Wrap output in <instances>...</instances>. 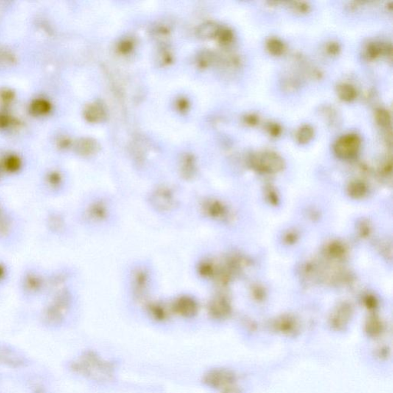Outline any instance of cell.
<instances>
[{"label": "cell", "mask_w": 393, "mask_h": 393, "mask_svg": "<svg viewBox=\"0 0 393 393\" xmlns=\"http://www.w3.org/2000/svg\"><path fill=\"white\" fill-rule=\"evenodd\" d=\"M72 369L95 381L112 380L115 372L114 365L104 360L94 351H86L72 363Z\"/></svg>", "instance_id": "1"}, {"label": "cell", "mask_w": 393, "mask_h": 393, "mask_svg": "<svg viewBox=\"0 0 393 393\" xmlns=\"http://www.w3.org/2000/svg\"><path fill=\"white\" fill-rule=\"evenodd\" d=\"M47 271L35 263L26 265L18 280V293L26 301L45 297Z\"/></svg>", "instance_id": "2"}, {"label": "cell", "mask_w": 393, "mask_h": 393, "mask_svg": "<svg viewBox=\"0 0 393 393\" xmlns=\"http://www.w3.org/2000/svg\"><path fill=\"white\" fill-rule=\"evenodd\" d=\"M73 298V293L69 288L47 298L43 314L45 324L49 326L62 324L71 308Z\"/></svg>", "instance_id": "3"}, {"label": "cell", "mask_w": 393, "mask_h": 393, "mask_svg": "<svg viewBox=\"0 0 393 393\" xmlns=\"http://www.w3.org/2000/svg\"><path fill=\"white\" fill-rule=\"evenodd\" d=\"M23 221L11 209L0 215V246L12 247L20 242L23 235Z\"/></svg>", "instance_id": "4"}, {"label": "cell", "mask_w": 393, "mask_h": 393, "mask_svg": "<svg viewBox=\"0 0 393 393\" xmlns=\"http://www.w3.org/2000/svg\"><path fill=\"white\" fill-rule=\"evenodd\" d=\"M65 178L57 170L48 171L42 179L40 193L46 198H58L63 194Z\"/></svg>", "instance_id": "5"}, {"label": "cell", "mask_w": 393, "mask_h": 393, "mask_svg": "<svg viewBox=\"0 0 393 393\" xmlns=\"http://www.w3.org/2000/svg\"><path fill=\"white\" fill-rule=\"evenodd\" d=\"M361 146V138L356 134L349 133L343 135L336 140L334 151L338 157L351 158L356 155Z\"/></svg>", "instance_id": "6"}, {"label": "cell", "mask_w": 393, "mask_h": 393, "mask_svg": "<svg viewBox=\"0 0 393 393\" xmlns=\"http://www.w3.org/2000/svg\"><path fill=\"white\" fill-rule=\"evenodd\" d=\"M44 227L50 236L59 238L66 230V218L60 210L49 209L44 217Z\"/></svg>", "instance_id": "7"}, {"label": "cell", "mask_w": 393, "mask_h": 393, "mask_svg": "<svg viewBox=\"0 0 393 393\" xmlns=\"http://www.w3.org/2000/svg\"><path fill=\"white\" fill-rule=\"evenodd\" d=\"M252 162L258 169L278 171L283 166V159L277 153L264 151L253 156Z\"/></svg>", "instance_id": "8"}, {"label": "cell", "mask_w": 393, "mask_h": 393, "mask_svg": "<svg viewBox=\"0 0 393 393\" xmlns=\"http://www.w3.org/2000/svg\"><path fill=\"white\" fill-rule=\"evenodd\" d=\"M234 379L235 377L230 371L224 369H215L206 372L202 381L209 387L218 389L228 386L233 383Z\"/></svg>", "instance_id": "9"}, {"label": "cell", "mask_w": 393, "mask_h": 393, "mask_svg": "<svg viewBox=\"0 0 393 393\" xmlns=\"http://www.w3.org/2000/svg\"><path fill=\"white\" fill-rule=\"evenodd\" d=\"M174 313L184 317L190 318L195 316L198 311V305L195 299L189 296H182L174 301L172 305Z\"/></svg>", "instance_id": "10"}, {"label": "cell", "mask_w": 393, "mask_h": 393, "mask_svg": "<svg viewBox=\"0 0 393 393\" xmlns=\"http://www.w3.org/2000/svg\"><path fill=\"white\" fill-rule=\"evenodd\" d=\"M153 205L159 210H170L175 204L173 193L167 188H160L153 193L151 196Z\"/></svg>", "instance_id": "11"}, {"label": "cell", "mask_w": 393, "mask_h": 393, "mask_svg": "<svg viewBox=\"0 0 393 393\" xmlns=\"http://www.w3.org/2000/svg\"><path fill=\"white\" fill-rule=\"evenodd\" d=\"M149 284V275L147 271L139 268L132 274V285L133 294L137 298H141L147 292Z\"/></svg>", "instance_id": "12"}, {"label": "cell", "mask_w": 393, "mask_h": 393, "mask_svg": "<svg viewBox=\"0 0 393 393\" xmlns=\"http://www.w3.org/2000/svg\"><path fill=\"white\" fill-rule=\"evenodd\" d=\"M108 207L104 203L101 201H95L91 203L85 208L84 217L92 222H100L104 221L108 216Z\"/></svg>", "instance_id": "13"}, {"label": "cell", "mask_w": 393, "mask_h": 393, "mask_svg": "<svg viewBox=\"0 0 393 393\" xmlns=\"http://www.w3.org/2000/svg\"><path fill=\"white\" fill-rule=\"evenodd\" d=\"M364 55L369 60H373L381 56V55L390 56L392 55V46L391 44H383V43H369L365 48Z\"/></svg>", "instance_id": "14"}, {"label": "cell", "mask_w": 393, "mask_h": 393, "mask_svg": "<svg viewBox=\"0 0 393 393\" xmlns=\"http://www.w3.org/2000/svg\"><path fill=\"white\" fill-rule=\"evenodd\" d=\"M99 144L91 138H82L76 141L75 150L82 156H90L96 154L99 150Z\"/></svg>", "instance_id": "15"}, {"label": "cell", "mask_w": 393, "mask_h": 393, "mask_svg": "<svg viewBox=\"0 0 393 393\" xmlns=\"http://www.w3.org/2000/svg\"><path fill=\"white\" fill-rule=\"evenodd\" d=\"M83 114L86 121L90 123L101 122L106 118L105 109L98 103L88 104Z\"/></svg>", "instance_id": "16"}, {"label": "cell", "mask_w": 393, "mask_h": 393, "mask_svg": "<svg viewBox=\"0 0 393 393\" xmlns=\"http://www.w3.org/2000/svg\"><path fill=\"white\" fill-rule=\"evenodd\" d=\"M181 174L185 178L189 179L194 177L196 172V162L194 156L191 154H185L181 159Z\"/></svg>", "instance_id": "17"}, {"label": "cell", "mask_w": 393, "mask_h": 393, "mask_svg": "<svg viewBox=\"0 0 393 393\" xmlns=\"http://www.w3.org/2000/svg\"><path fill=\"white\" fill-rule=\"evenodd\" d=\"M221 26H218L215 22H206L198 26L196 29V35L202 40L216 38Z\"/></svg>", "instance_id": "18"}, {"label": "cell", "mask_w": 393, "mask_h": 393, "mask_svg": "<svg viewBox=\"0 0 393 393\" xmlns=\"http://www.w3.org/2000/svg\"><path fill=\"white\" fill-rule=\"evenodd\" d=\"M338 97L346 102L354 101L357 97V90L349 83H341L336 88Z\"/></svg>", "instance_id": "19"}, {"label": "cell", "mask_w": 393, "mask_h": 393, "mask_svg": "<svg viewBox=\"0 0 393 393\" xmlns=\"http://www.w3.org/2000/svg\"><path fill=\"white\" fill-rule=\"evenodd\" d=\"M51 105L49 101L43 98H37L30 104V112L32 115H44L49 113Z\"/></svg>", "instance_id": "20"}, {"label": "cell", "mask_w": 393, "mask_h": 393, "mask_svg": "<svg viewBox=\"0 0 393 393\" xmlns=\"http://www.w3.org/2000/svg\"><path fill=\"white\" fill-rule=\"evenodd\" d=\"M22 160L19 156L15 154L8 155L3 160V168L6 172L15 174L19 172L22 168Z\"/></svg>", "instance_id": "21"}, {"label": "cell", "mask_w": 393, "mask_h": 393, "mask_svg": "<svg viewBox=\"0 0 393 393\" xmlns=\"http://www.w3.org/2000/svg\"><path fill=\"white\" fill-rule=\"evenodd\" d=\"M216 61V55L210 50H203L196 56V65L199 68H206L213 65Z\"/></svg>", "instance_id": "22"}, {"label": "cell", "mask_w": 393, "mask_h": 393, "mask_svg": "<svg viewBox=\"0 0 393 393\" xmlns=\"http://www.w3.org/2000/svg\"><path fill=\"white\" fill-rule=\"evenodd\" d=\"M148 311H149L151 316L156 320H165V319H168V316H169V312H168L166 307L162 303H159V302L150 304Z\"/></svg>", "instance_id": "23"}, {"label": "cell", "mask_w": 393, "mask_h": 393, "mask_svg": "<svg viewBox=\"0 0 393 393\" xmlns=\"http://www.w3.org/2000/svg\"><path fill=\"white\" fill-rule=\"evenodd\" d=\"M313 136L314 129L309 124H304L296 131V139L299 144H307L313 139Z\"/></svg>", "instance_id": "24"}, {"label": "cell", "mask_w": 393, "mask_h": 393, "mask_svg": "<svg viewBox=\"0 0 393 393\" xmlns=\"http://www.w3.org/2000/svg\"><path fill=\"white\" fill-rule=\"evenodd\" d=\"M266 47L267 51L273 56H281L286 50L284 43L276 37H271L268 39L266 43Z\"/></svg>", "instance_id": "25"}, {"label": "cell", "mask_w": 393, "mask_h": 393, "mask_svg": "<svg viewBox=\"0 0 393 393\" xmlns=\"http://www.w3.org/2000/svg\"><path fill=\"white\" fill-rule=\"evenodd\" d=\"M170 33L171 28L168 24L163 23H157L151 31L152 37L157 41L163 43L170 37Z\"/></svg>", "instance_id": "26"}, {"label": "cell", "mask_w": 393, "mask_h": 393, "mask_svg": "<svg viewBox=\"0 0 393 393\" xmlns=\"http://www.w3.org/2000/svg\"><path fill=\"white\" fill-rule=\"evenodd\" d=\"M12 271L9 263L0 258V293L10 281Z\"/></svg>", "instance_id": "27"}, {"label": "cell", "mask_w": 393, "mask_h": 393, "mask_svg": "<svg viewBox=\"0 0 393 393\" xmlns=\"http://www.w3.org/2000/svg\"><path fill=\"white\" fill-rule=\"evenodd\" d=\"M216 38L220 44L227 46L233 43L234 40H235V33L230 28L221 27L218 31Z\"/></svg>", "instance_id": "28"}, {"label": "cell", "mask_w": 393, "mask_h": 393, "mask_svg": "<svg viewBox=\"0 0 393 393\" xmlns=\"http://www.w3.org/2000/svg\"><path fill=\"white\" fill-rule=\"evenodd\" d=\"M375 119L377 124L382 128L389 129L391 124V115L389 111L383 108H379L375 112Z\"/></svg>", "instance_id": "29"}, {"label": "cell", "mask_w": 393, "mask_h": 393, "mask_svg": "<svg viewBox=\"0 0 393 393\" xmlns=\"http://www.w3.org/2000/svg\"><path fill=\"white\" fill-rule=\"evenodd\" d=\"M173 54L171 50L168 48L163 46L162 49L158 50L156 56V61L160 66H167L172 62Z\"/></svg>", "instance_id": "30"}, {"label": "cell", "mask_w": 393, "mask_h": 393, "mask_svg": "<svg viewBox=\"0 0 393 393\" xmlns=\"http://www.w3.org/2000/svg\"><path fill=\"white\" fill-rule=\"evenodd\" d=\"M135 48V43L130 38H126L121 40L118 45V50L121 54L128 55L132 52Z\"/></svg>", "instance_id": "31"}, {"label": "cell", "mask_w": 393, "mask_h": 393, "mask_svg": "<svg viewBox=\"0 0 393 393\" xmlns=\"http://www.w3.org/2000/svg\"><path fill=\"white\" fill-rule=\"evenodd\" d=\"M266 130L271 137L277 138L282 133V128L278 123L270 122L266 126Z\"/></svg>", "instance_id": "32"}, {"label": "cell", "mask_w": 393, "mask_h": 393, "mask_svg": "<svg viewBox=\"0 0 393 393\" xmlns=\"http://www.w3.org/2000/svg\"><path fill=\"white\" fill-rule=\"evenodd\" d=\"M291 7L298 13H307L310 11V6L305 2H292L290 3Z\"/></svg>", "instance_id": "33"}, {"label": "cell", "mask_w": 393, "mask_h": 393, "mask_svg": "<svg viewBox=\"0 0 393 393\" xmlns=\"http://www.w3.org/2000/svg\"><path fill=\"white\" fill-rule=\"evenodd\" d=\"M341 47L337 42H330L326 46V51L330 56H336L341 51Z\"/></svg>", "instance_id": "34"}, {"label": "cell", "mask_w": 393, "mask_h": 393, "mask_svg": "<svg viewBox=\"0 0 393 393\" xmlns=\"http://www.w3.org/2000/svg\"><path fill=\"white\" fill-rule=\"evenodd\" d=\"M14 93L12 90L3 88L0 91V98L6 103L11 102L14 98Z\"/></svg>", "instance_id": "35"}, {"label": "cell", "mask_w": 393, "mask_h": 393, "mask_svg": "<svg viewBox=\"0 0 393 393\" xmlns=\"http://www.w3.org/2000/svg\"><path fill=\"white\" fill-rule=\"evenodd\" d=\"M176 109L181 112H185L189 109L188 100L185 98H180L176 101Z\"/></svg>", "instance_id": "36"}, {"label": "cell", "mask_w": 393, "mask_h": 393, "mask_svg": "<svg viewBox=\"0 0 393 393\" xmlns=\"http://www.w3.org/2000/svg\"><path fill=\"white\" fill-rule=\"evenodd\" d=\"M244 121L246 124L249 126H255L260 121V118L255 114H248L244 118Z\"/></svg>", "instance_id": "37"}, {"label": "cell", "mask_w": 393, "mask_h": 393, "mask_svg": "<svg viewBox=\"0 0 393 393\" xmlns=\"http://www.w3.org/2000/svg\"><path fill=\"white\" fill-rule=\"evenodd\" d=\"M11 124V118L5 114H0V129L7 128Z\"/></svg>", "instance_id": "38"}, {"label": "cell", "mask_w": 393, "mask_h": 393, "mask_svg": "<svg viewBox=\"0 0 393 393\" xmlns=\"http://www.w3.org/2000/svg\"><path fill=\"white\" fill-rule=\"evenodd\" d=\"M59 146L61 148H68L71 146V140L68 138H62L59 141Z\"/></svg>", "instance_id": "39"}, {"label": "cell", "mask_w": 393, "mask_h": 393, "mask_svg": "<svg viewBox=\"0 0 393 393\" xmlns=\"http://www.w3.org/2000/svg\"><path fill=\"white\" fill-rule=\"evenodd\" d=\"M7 209H9V207L6 206V202H5L4 200L2 199V198H0V215L3 213V212L6 211Z\"/></svg>", "instance_id": "40"}, {"label": "cell", "mask_w": 393, "mask_h": 393, "mask_svg": "<svg viewBox=\"0 0 393 393\" xmlns=\"http://www.w3.org/2000/svg\"><path fill=\"white\" fill-rule=\"evenodd\" d=\"M222 393H239V391L235 388H227Z\"/></svg>", "instance_id": "41"}, {"label": "cell", "mask_w": 393, "mask_h": 393, "mask_svg": "<svg viewBox=\"0 0 393 393\" xmlns=\"http://www.w3.org/2000/svg\"><path fill=\"white\" fill-rule=\"evenodd\" d=\"M1 176H2V174H1V168H0V181H1Z\"/></svg>", "instance_id": "42"}]
</instances>
